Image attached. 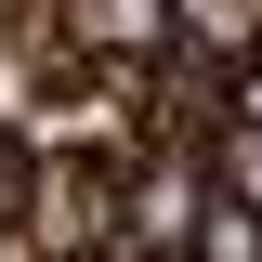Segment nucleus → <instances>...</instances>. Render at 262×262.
<instances>
[{
    "mask_svg": "<svg viewBox=\"0 0 262 262\" xmlns=\"http://www.w3.org/2000/svg\"><path fill=\"white\" fill-rule=\"evenodd\" d=\"M0 262H39V249H27V236H0Z\"/></svg>",
    "mask_w": 262,
    "mask_h": 262,
    "instance_id": "8",
    "label": "nucleus"
},
{
    "mask_svg": "<svg viewBox=\"0 0 262 262\" xmlns=\"http://www.w3.org/2000/svg\"><path fill=\"white\" fill-rule=\"evenodd\" d=\"M170 27H184L170 53H196V66H223V79H236V66L262 53V0H170Z\"/></svg>",
    "mask_w": 262,
    "mask_h": 262,
    "instance_id": "3",
    "label": "nucleus"
},
{
    "mask_svg": "<svg viewBox=\"0 0 262 262\" xmlns=\"http://www.w3.org/2000/svg\"><path fill=\"white\" fill-rule=\"evenodd\" d=\"M118 236H131V158H118V144H39L27 249L39 262H105Z\"/></svg>",
    "mask_w": 262,
    "mask_h": 262,
    "instance_id": "1",
    "label": "nucleus"
},
{
    "mask_svg": "<svg viewBox=\"0 0 262 262\" xmlns=\"http://www.w3.org/2000/svg\"><path fill=\"white\" fill-rule=\"evenodd\" d=\"M184 262H262V210H236L223 184H210V210H196V249Z\"/></svg>",
    "mask_w": 262,
    "mask_h": 262,
    "instance_id": "5",
    "label": "nucleus"
},
{
    "mask_svg": "<svg viewBox=\"0 0 262 262\" xmlns=\"http://www.w3.org/2000/svg\"><path fill=\"white\" fill-rule=\"evenodd\" d=\"M223 118H262V53H249V66L223 79Z\"/></svg>",
    "mask_w": 262,
    "mask_h": 262,
    "instance_id": "7",
    "label": "nucleus"
},
{
    "mask_svg": "<svg viewBox=\"0 0 262 262\" xmlns=\"http://www.w3.org/2000/svg\"><path fill=\"white\" fill-rule=\"evenodd\" d=\"M196 210H210V158H196V144H144V158H131V236L118 249H196Z\"/></svg>",
    "mask_w": 262,
    "mask_h": 262,
    "instance_id": "2",
    "label": "nucleus"
},
{
    "mask_svg": "<svg viewBox=\"0 0 262 262\" xmlns=\"http://www.w3.org/2000/svg\"><path fill=\"white\" fill-rule=\"evenodd\" d=\"M27 196H39V144L0 131V236H27Z\"/></svg>",
    "mask_w": 262,
    "mask_h": 262,
    "instance_id": "6",
    "label": "nucleus"
},
{
    "mask_svg": "<svg viewBox=\"0 0 262 262\" xmlns=\"http://www.w3.org/2000/svg\"><path fill=\"white\" fill-rule=\"evenodd\" d=\"M196 158H210V184H223L236 210H262V118H210Z\"/></svg>",
    "mask_w": 262,
    "mask_h": 262,
    "instance_id": "4",
    "label": "nucleus"
}]
</instances>
